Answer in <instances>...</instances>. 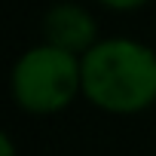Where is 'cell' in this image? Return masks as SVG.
Returning <instances> with one entry per match:
<instances>
[{
    "instance_id": "3",
    "label": "cell",
    "mask_w": 156,
    "mask_h": 156,
    "mask_svg": "<svg viewBox=\"0 0 156 156\" xmlns=\"http://www.w3.org/2000/svg\"><path fill=\"white\" fill-rule=\"evenodd\" d=\"M98 40H101L98 37V19L86 6L61 0V3L46 9V16H43V43L83 58Z\"/></svg>"
},
{
    "instance_id": "2",
    "label": "cell",
    "mask_w": 156,
    "mask_h": 156,
    "mask_svg": "<svg viewBox=\"0 0 156 156\" xmlns=\"http://www.w3.org/2000/svg\"><path fill=\"white\" fill-rule=\"evenodd\" d=\"M9 92L19 110L52 116L83 95V61L49 43L25 49L9 70Z\"/></svg>"
},
{
    "instance_id": "4",
    "label": "cell",
    "mask_w": 156,
    "mask_h": 156,
    "mask_svg": "<svg viewBox=\"0 0 156 156\" xmlns=\"http://www.w3.org/2000/svg\"><path fill=\"white\" fill-rule=\"evenodd\" d=\"M101 6H107V9H113V12H132V9H141V6H147L150 0H98Z\"/></svg>"
},
{
    "instance_id": "5",
    "label": "cell",
    "mask_w": 156,
    "mask_h": 156,
    "mask_svg": "<svg viewBox=\"0 0 156 156\" xmlns=\"http://www.w3.org/2000/svg\"><path fill=\"white\" fill-rule=\"evenodd\" d=\"M0 156H16V141H12L9 135L0 138Z\"/></svg>"
},
{
    "instance_id": "1",
    "label": "cell",
    "mask_w": 156,
    "mask_h": 156,
    "mask_svg": "<svg viewBox=\"0 0 156 156\" xmlns=\"http://www.w3.org/2000/svg\"><path fill=\"white\" fill-rule=\"evenodd\" d=\"M83 98L113 116L156 104V52L132 37H101L83 58Z\"/></svg>"
}]
</instances>
